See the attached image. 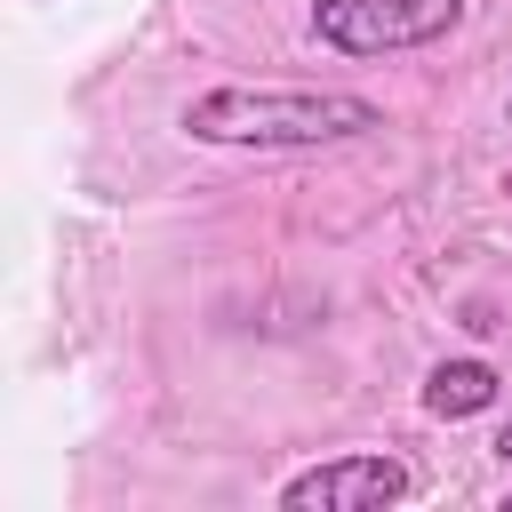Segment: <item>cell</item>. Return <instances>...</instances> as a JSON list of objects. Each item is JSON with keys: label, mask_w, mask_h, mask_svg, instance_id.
<instances>
[{"label": "cell", "mask_w": 512, "mask_h": 512, "mask_svg": "<svg viewBox=\"0 0 512 512\" xmlns=\"http://www.w3.org/2000/svg\"><path fill=\"white\" fill-rule=\"evenodd\" d=\"M176 128L192 144H232V152H312V144H344L384 128V112L368 96L344 88H200Z\"/></svg>", "instance_id": "cell-1"}, {"label": "cell", "mask_w": 512, "mask_h": 512, "mask_svg": "<svg viewBox=\"0 0 512 512\" xmlns=\"http://www.w3.org/2000/svg\"><path fill=\"white\" fill-rule=\"evenodd\" d=\"M464 24V0H312V40L336 56H400L432 48Z\"/></svg>", "instance_id": "cell-2"}, {"label": "cell", "mask_w": 512, "mask_h": 512, "mask_svg": "<svg viewBox=\"0 0 512 512\" xmlns=\"http://www.w3.org/2000/svg\"><path fill=\"white\" fill-rule=\"evenodd\" d=\"M400 496H416V464H400L392 448H352V456L296 472L280 488V512H384Z\"/></svg>", "instance_id": "cell-3"}, {"label": "cell", "mask_w": 512, "mask_h": 512, "mask_svg": "<svg viewBox=\"0 0 512 512\" xmlns=\"http://www.w3.org/2000/svg\"><path fill=\"white\" fill-rule=\"evenodd\" d=\"M496 392H504V376H496L488 360H440V368L424 376V416L456 424V416H480V408H496Z\"/></svg>", "instance_id": "cell-4"}, {"label": "cell", "mask_w": 512, "mask_h": 512, "mask_svg": "<svg viewBox=\"0 0 512 512\" xmlns=\"http://www.w3.org/2000/svg\"><path fill=\"white\" fill-rule=\"evenodd\" d=\"M496 456H504V464H512V424H504V432H496Z\"/></svg>", "instance_id": "cell-5"}, {"label": "cell", "mask_w": 512, "mask_h": 512, "mask_svg": "<svg viewBox=\"0 0 512 512\" xmlns=\"http://www.w3.org/2000/svg\"><path fill=\"white\" fill-rule=\"evenodd\" d=\"M504 512H512V496H504Z\"/></svg>", "instance_id": "cell-6"}, {"label": "cell", "mask_w": 512, "mask_h": 512, "mask_svg": "<svg viewBox=\"0 0 512 512\" xmlns=\"http://www.w3.org/2000/svg\"><path fill=\"white\" fill-rule=\"evenodd\" d=\"M504 120H512V104H504Z\"/></svg>", "instance_id": "cell-7"}]
</instances>
